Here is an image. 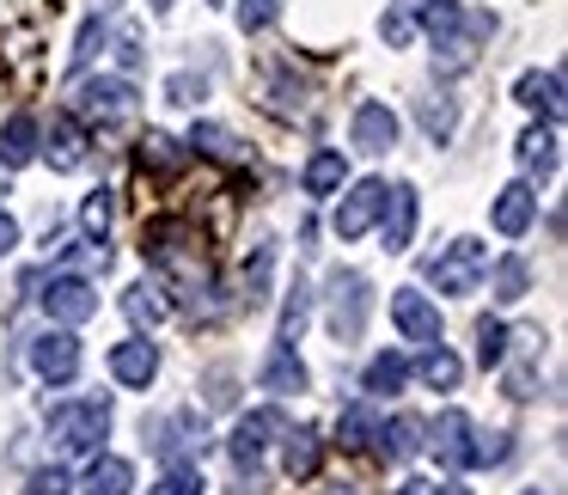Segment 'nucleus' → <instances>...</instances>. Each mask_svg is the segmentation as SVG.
<instances>
[{
  "mask_svg": "<svg viewBox=\"0 0 568 495\" xmlns=\"http://www.w3.org/2000/svg\"><path fill=\"white\" fill-rule=\"evenodd\" d=\"M104 434H111V397H74V404L50 410L55 453H99Z\"/></svg>",
  "mask_w": 568,
  "mask_h": 495,
  "instance_id": "1",
  "label": "nucleus"
},
{
  "mask_svg": "<svg viewBox=\"0 0 568 495\" xmlns=\"http://www.w3.org/2000/svg\"><path fill=\"white\" fill-rule=\"evenodd\" d=\"M331 336L336 343H361V331H367V312H373V287L361 270H336L331 275Z\"/></svg>",
  "mask_w": 568,
  "mask_h": 495,
  "instance_id": "2",
  "label": "nucleus"
},
{
  "mask_svg": "<svg viewBox=\"0 0 568 495\" xmlns=\"http://www.w3.org/2000/svg\"><path fill=\"white\" fill-rule=\"evenodd\" d=\"M483 270H489V245H477V239H453L446 251L428 257V282L440 294H477Z\"/></svg>",
  "mask_w": 568,
  "mask_h": 495,
  "instance_id": "3",
  "label": "nucleus"
},
{
  "mask_svg": "<svg viewBox=\"0 0 568 495\" xmlns=\"http://www.w3.org/2000/svg\"><path fill=\"white\" fill-rule=\"evenodd\" d=\"M202 416L196 410H172L165 422H153V453L165 458V465H196V453H202Z\"/></svg>",
  "mask_w": 568,
  "mask_h": 495,
  "instance_id": "4",
  "label": "nucleus"
},
{
  "mask_svg": "<svg viewBox=\"0 0 568 495\" xmlns=\"http://www.w3.org/2000/svg\"><path fill=\"white\" fill-rule=\"evenodd\" d=\"M392 324L404 331V343H440V306L422 287H392Z\"/></svg>",
  "mask_w": 568,
  "mask_h": 495,
  "instance_id": "5",
  "label": "nucleus"
},
{
  "mask_svg": "<svg viewBox=\"0 0 568 495\" xmlns=\"http://www.w3.org/2000/svg\"><path fill=\"white\" fill-rule=\"evenodd\" d=\"M31 367H38V380L50 385H68L80 373V336L68 331V324H55V331H43L38 343H31Z\"/></svg>",
  "mask_w": 568,
  "mask_h": 495,
  "instance_id": "6",
  "label": "nucleus"
},
{
  "mask_svg": "<svg viewBox=\"0 0 568 495\" xmlns=\"http://www.w3.org/2000/svg\"><path fill=\"white\" fill-rule=\"evenodd\" d=\"M43 312H50L55 324H87V319H99V287L87 282V275H55L50 282V294H43Z\"/></svg>",
  "mask_w": 568,
  "mask_h": 495,
  "instance_id": "7",
  "label": "nucleus"
},
{
  "mask_svg": "<svg viewBox=\"0 0 568 495\" xmlns=\"http://www.w3.org/2000/svg\"><path fill=\"white\" fill-rule=\"evenodd\" d=\"M129 111H135V87H129L123 74H99V80H87V87L74 92V117L111 123V117H129Z\"/></svg>",
  "mask_w": 568,
  "mask_h": 495,
  "instance_id": "8",
  "label": "nucleus"
},
{
  "mask_svg": "<svg viewBox=\"0 0 568 495\" xmlns=\"http://www.w3.org/2000/svg\"><path fill=\"white\" fill-rule=\"evenodd\" d=\"M282 428H287L282 410H251V416H239V422H233V434H226V453H233V465H239V471L257 465L263 446H270Z\"/></svg>",
  "mask_w": 568,
  "mask_h": 495,
  "instance_id": "9",
  "label": "nucleus"
},
{
  "mask_svg": "<svg viewBox=\"0 0 568 495\" xmlns=\"http://www.w3.org/2000/svg\"><path fill=\"white\" fill-rule=\"evenodd\" d=\"M434 453H440V465L453 471H470L477 465V422L465 416V410H440V422H434Z\"/></svg>",
  "mask_w": 568,
  "mask_h": 495,
  "instance_id": "10",
  "label": "nucleus"
},
{
  "mask_svg": "<svg viewBox=\"0 0 568 495\" xmlns=\"http://www.w3.org/2000/svg\"><path fill=\"white\" fill-rule=\"evenodd\" d=\"M397 111L392 104H379V99H367V104H355V117H348V141H355L361 153H392L397 148Z\"/></svg>",
  "mask_w": 568,
  "mask_h": 495,
  "instance_id": "11",
  "label": "nucleus"
},
{
  "mask_svg": "<svg viewBox=\"0 0 568 495\" xmlns=\"http://www.w3.org/2000/svg\"><path fill=\"white\" fill-rule=\"evenodd\" d=\"M111 380L129 385V392H148L153 380H160V343H148V336H129V343L111 348Z\"/></svg>",
  "mask_w": 568,
  "mask_h": 495,
  "instance_id": "12",
  "label": "nucleus"
},
{
  "mask_svg": "<svg viewBox=\"0 0 568 495\" xmlns=\"http://www.w3.org/2000/svg\"><path fill=\"white\" fill-rule=\"evenodd\" d=\"M379 209H385V184H379V178H361V184L343 196L336 221H331V226H336V239H343V245H348V239H361L373 221H379Z\"/></svg>",
  "mask_w": 568,
  "mask_h": 495,
  "instance_id": "13",
  "label": "nucleus"
},
{
  "mask_svg": "<svg viewBox=\"0 0 568 495\" xmlns=\"http://www.w3.org/2000/svg\"><path fill=\"white\" fill-rule=\"evenodd\" d=\"M489 221H495V233H501V239H519L531 221H538V190H531V184H507L501 196L489 202Z\"/></svg>",
  "mask_w": 568,
  "mask_h": 495,
  "instance_id": "14",
  "label": "nucleus"
},
{
  "mask_svg": "<svg viewBox=\"0 0 568 495\" xmlns=\"http://www.w3.org/2000/svg\"><path fill=\"white\" fill-rule=\"evenodd\" d=\"M50 172H80L87 165V123H80L74 111H62V117H50Z\"/></svg>",
  "mask_w": 568,
  "mask_h": 495,
  "instance_id": "15",
  "label": "nucleus"
},
{
  "mask_svg": "<svg viewBox=\"0 0 568 495\" xmlns=\"http://www.w3.org/2000/svg\"><path fill=\"white\" fill-rule=\"evenodd\" d=\"M385 251H409V239H416V184H397L385 190Z\"/></svg>",
  "mask_w": 568,
  "mask_h": 495,
  "instance_id": "16",
  "label": "nucleus"
},
{
  "mask_svg": "<svg viewBox=\"0 0 568 495\" xmlns=\"http://www.w3.org/2000/svg\"><path fill=\"white\" fill-rule=\"evenodd\" d=\"M80 489H87V495H129V489H135V465H129V458H116V453H92Z\"/></svg>",
  "mask_w": 568,
  "mask_h": 495,
  "instance_id": "17",
  "label": "nucleus"
},
{
  "mask_svg": "<svg viewBox=\"0 0 568 495\" xmlns=\"http://www.w3.org/2000/svg\"><path fill=\"white\" fill-rule=\"evenodd\" d=\"M343 178H348L343 148H318L306 160V172H300V184H306V196H331V190H343Z\"/></svg>",
  "mask_w": 568,
  "mask_h": 495,
  "instance_id": "18",
  "label": "nucleus"
},
{
  "mask_svg": "<svg viewBox=\"0 0 568 495\" xmlns=\"http://www.w3.org/2000/svg\"><path fill=\"white\" fill-rule=\"evenodd\" d=\"M318 458H324V446L312 428H282V471L287 477H318Z\"/></svg>",
  "mask_w": 568,
  "mask_h": 495,
  "instance_id": "19",
  "label": "nucleus"
},
{
  "mask_svg": "<svg viewBox=\"0 0 568 495\" xmlns=\"http://www.w3.org/2000/svg\"><path fill=\"white\" fill-rule=\"evenodd\" d=\"M416 434H422V422L416 416H385L379 428H373V441H379V458H392V465H404V458H416Z\"/></svg>",
  "mask_w": 568,
  "mask_h": 495,
  "instance_id": "20",
  "label": "nucleus"
},
{
  "mask_svg": "<svg viewBox=\"0 0 568 495\" xmlns=\"http://www.w3.org/2000/svg\"><path fill=\"white\" fill-rule=\"evenodd\" d=\"M519 104H526V111H544V123H556V117H562V74H556V68L526 74L519 80Z\"/></svg>",
  "mask_w": 568,
  "mask_h": 495,
  "instance_id": "21",
  "label": "nucleus"
},
{
  "mask_svg": "<svg viewBox=\"0 0 568 495\" xmlns=\"http://www.w3.org/2000/svg\"><path fill=\"white\" fill-rule=\"evenodd\" d=\"M38 135H43L38 117L19 111L13 123L0 129V165H31V160H38Z\"/></svg>",
  "mask_w": 568,
  "mask_h": 495,
  "instance_id": "22",
  "label": "nucleus"
},
{
  "mask_svg": "<svg viewBox=\"0 0 568 495\" xmlns=\"http://www.w3.org/2000/svg\"><path fill=\"white\" fill-rule=\"evenodd\" d=\"M123 312L141 324V331H153V324L172 319V300H165V287H160V282H135V287L123 294Z\"/></svg>",
  "mask_w": 568,
  "mask_h": 495,
  "instance_id": "23",
  "label": "nucleus"
},
{
  "mask_svg": "<svg viewBox=\"0 0 568 495\" xmlns=\"http://www.w3.org/2000/svg\"><path fill=\"white\" fill-rule=\"evenodd\" d=\"M416 373H422V385H434V392H453V385L465 380V361H458L446 343H428L422 361H416Z\"/></svg>",
  "mask_w": 568,
  "mask_h": 495,
  "instance_id": "24",
  "label": "nucleus"
},
{
  "mask_svg": "<svg viewBox=\"0 0 568 495\" xmlns=\"http://www.w3.org/2000/svg\"><path fill=\"white\" fill-rule=\"evenodd\" d=\"M519 165H526V172H538V178L556 172V129L550 123H531L526 135H519Z\"/></svg>",
  "mask_w": 568,
  "mask_h": 495,
  "instance_id": "25",
  "label": "nucleus"
},
{
  "mask_svg": "<svg viewBox=\"0 0 568 495\" xmlns=\"http://www.w3.org/2000/svg\"><path fill=\"white\" fill-rule=\"evenodd\" d=\"M263 392H306V361L294 355V348H275L270 361H263Z\"/></svg>",
  "mask_w": 568,
  "mask_h": 495,
  "instance_id": "26",
  "label": "nucleus"
},
{
  "mask_svg": "<svg viewBox=\"0 0 568 495\" xmlns=\"http://www.w3.org/2000/svg\"><path fill=\"white\" fill-rule=\"evenodd\" d=\"M404 380H409V361L385 348V355H373V361H367V373H361V392L385 397V392H404Z\"/></svg>",
  "mask_w": 568,
  "mask_h": 495,
  "instance_id": "27",
  "label": "nucleus"
},
{
  "mask_svg": "<svg viewBox=\"0 0 568 495\" xmlns=\"http://www.w3.org/2000/svg\"><path fill=\"white\" fill-rule=\"evenodd\" d=\"M190 148L209 153V160H245V141H239L233 129H221V123H196L190 129Z\"/></svg>",
  "mask_w": 568,
  "mask_h": 495,
  "instance_id": "28",
  "label": "nucleus"
},
{
  "mask_svg": "<svg viewBox=\"0 0 568 495\" xmlns=\"http://www.w3.org/2000/svg\"><path fill=\"white\" fill-rule=\"evenodd\" d=\"M483 275L495 282V300H526V287H531V263L526 257H501V263H489Z\"/></svg>",
  "mask_w": 568,
  "mask_h": 495,
  "instance_id": "29",
  "label": "nucleus"
},
{
  "mask_svg": "<svg viewBox=\"0 0 568 495\" xmlns=\"http://www.w3.org/2000/svg\"><path fill=\"white\" fill-rule=\"evenodd\" d=\"M373 428H379L373 404H367V397H355V404L343 410V422H336V441H343L348 453H355V446H367V441H373Z\"/></svg>",
  "mask_w": 568,
  "mask_h": 495,
  "instance_id": "30",
  "label": "nucleus"
},
{
  "mask_svg": "<svg viewBox=\"0 0 568 495\" xmlns=\"http://www.w3.org/2000/svg\"><path fill=\"white\" fill-rule=\"evenodd\" d=\"M306 319H312V294H306V282L294 275V294L282 300V348H294V343H300V331H306Z\"/></svg>",
  "mask_w": 568,
  "mask_h": 495,
  "instance_id": "31",
  "label": "nucleus"
},
{
  "mask_svg": "<svg viewBox=\"0 0 568 495\" xmlns=\"http://www.w3.org/2000/svg\"><path fill=\"white\" fill-rule=\"evenodd\" d=\"M111 214H116L111 190H92V196H87V209H80V233H87L92 245H104V233H111Z\"/></svg>",
  "mask_w": 568,
  "mask_h": 495,
  "instance_id": "32",
  "label": "nucleus"
},
{
  "mask_svg": "<svg viewBox=\"0 0 568 495\" xmlns=\"http://www.w3.org/2000/svg\"><path fill=\"white\" fill-rule=\"evenodd\" d=\"M135 148H141V165H153V172H178V165H184L178 141H172V135H160V129H148V135H141Z\"/></svg>",
  "mask_w": 568,
  "mask_h": 495,
  "instance_id": "33",
  "label": "nucleus"
},
{
  "mask_svg": "<svg viewBox=\"0 0 568 495\" xmlns=\"http://www.w3.org/2000/svg\"><path fill=\"white\" fill-rule=\"evenodd\" d=\"M477 361H483V367H501V361H507V324L501 319H483L477 324Z\"/></svg>",
  "mask_w": 568,
  "mask_h": 495,
  "instance_id": "34",
  "label": "nucleus"
},
{
  "mask_svg": "<svg viewBox=\"0 0 568 495\" xmlns=\"http://www.w3.org/2000/svg\"><path fill=\"white\" fill-rule=\"evenodd\" d=\"M202 489H209V483H202V471H196V465H172L148 495H202Z\"/></svg>",
  "mask_w": 568,
  "mask_h": 495,
  "instance_id": "35",
  "label": "nucleus"
},
{
  "mask_svg": "<svg viewBox=\"0 0 568 495\" xmlns=\"http://www.w3.org/2000/svg\"><path fill=\"white\" fill-rule=\"evenodd\" d=\"M270 270H275V245H257V257H251V275H245V306H257L263 287H270Z\"/></svg>",
  "mask_w": 568,
  "mask_h": 495,
  "instance_id": "36",
  "label": "nucleus"
},
{
  "mask_svg": "<svg viewBox=\"0 0 568 495\" xmlns=\"http://www.w3.org/2000/svg\"><path fill=\"white\" fill-rule=\"evenodd\" d=\"M282 19V0H239V26L245 31H270Z\"/></svg>",
  "mask_w": 568,
  "mask_h": 495,
  "instance_id": "37",
  "label": "nucleus"
},
{
  "mask_svg": "<svg viewBox=\"0 0 568 495\" xmlns=\"http://www.w3.org/2000/svg\"><path fill=\"white\" fill-rule=\"evenodd\" d=\"M74 483H68V471L62 465H43V471H31V483H26V495H68Z\"/></svg>",
  "mask_w": 568,
  "mask_h": 495,
  "instance_id": "38",
  "label": "nucleus"
},
{
  "mask_svg": "<svg viewBox=\"0 0 568 495\" xmlns=\"http://www.w3.org/2000/svg\"><path fill=\"white\" fill-rule=\"evenodd\" d=\"M379 38L392 43V50H404V43L416 38V19H409V13H385L379 19Z\"/></svg>",
  "mask_w": 568,
  "mask_h": 495,
  "instance_id": "39",
  "label": "nucleus"
},
{
  "mask_svg": "<svg viewBox=\"0 0 568 495\" xmlns=\"http://www.w3.org/2000/svg\"><path fill=\"white\" fill-rule=\"evenodd\" d=\"M104 50V19H87V26H80V50H74V68H87L92 55Z\"/></svg>",
  "mask_w": 568,
  "mask_h": 495,
  "instance_id": "40",
  "label": "nucleus"
},
{
  "mask_svg": "<svg viewBox=\"0 0 568 495\" xmlns=\"http://www.w3.org/2000/svg\"><path fill=\"white\" fill-rule=\"evenodd\" d=\"M165 99H172V104H196L202 99V80L196 74H172V80H165Z\"/></svg>",
  "mask_w": 568,
  "mask_h": 495,
  "instance_id": "41",
  "label": "nucleus"
},
{
  "mask_svg": "<svg viewBox=\"0 0 568 495\" xmlns=\"http://www.w3.org/2000/svg\"><path fill=\"white\" fill-rule=\"evenodd\" d=\"M422 123H428L434 141H446L453 135V104H422Z\"/></svg>",
  "mask_w": 568,
  "mask_h": 495,
  "instance_id": "42",
  "label": "nucleus"
},
{
  "mask_svg": "<svg viewBox=\"0 0 568 495\" xmlns=\"http://www.w3.org/2000/svg\"><path fill=\"white\" fill-rule=\"evenodd\" d=\"M202 385H209V404H233V373H226V367H214Z\"/></svg>",
  "mask_w": 568,
  "mask_h": 495,
  "instance_id": "43",
  "label": "nucleus"
},
{
  "mask_svg": "<svg viewBox=\"0 0 568 495\" xmlns=\"http://www.w3.org/2000/svg\"><path fill=\"white\" fill-rule=\"evenodd\" d=\"M19 245V221H13V214H7V209H0V257H7V251H13Z\"/></svg>",
  "mask_w": 568,
  "mask_h": 495,
  "instance_id": "44",
  "label": "nucleus"
},
{
  "mask_svg": "<svg viewBox=\"0 0 568 495\" xmlns=\"http://www.w3.org/2000/svg\"><path fill=\"white\" fill-rule=\"evenodd\" d=\"M397 495H434V483H428V477H409V483H404V489H397Z\"/></svg>",
  "mask_w": 568,
  "mask_h": 495,
  "instance_id": "45",
  "label": "nucleus"
},
{
  "mask_svg": "<svg viewBox=\"0 0 568 495\" xmlns=\"http://www.w3.org/2000/svg\"><path fill=\"white\" fill-rule=\"evenodd\" d=\"M434 495H470L465 483H434Z\"/></svg>",
  "mask_w": 568,
  "mask_h": 495,
  "instance_id": "46",
  "label": "nucleus"
}]
</instances>
